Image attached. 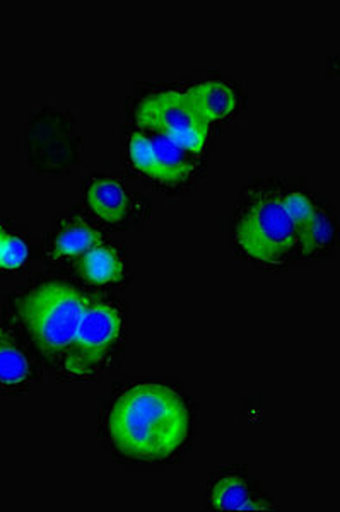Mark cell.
<instances>
[{"label": "cell", "mask_w": 340, "mask_h": 512, "mask_svg": "<svg viewBox=\"0 0 340 512\" xmlns=\"http://www.w3.org/2000/svg\"><path fill=\"white\" fill-rule=\"evenodd\" d=\"M211 504L219 511H258L269 507L258 501L248 483L236 475L219 478L212 485Z\"/></svg>", "instance_id": "10"}, {"label": "cell", "mask_w": 340, "mask_h": 512, "mask_svg": "<svg viewBox=\"0 0 340 512\" xmlns=\"http://www.w3.org/2000/svg\"><path fill=\"white\" fill-rule=\"evenodd\" d=\"M28 256H30V250L24 243V239L9 234L6 243L0 250V268L18 270V268L23 267L24 263L28 262Z\"/></svg>", "instance_id": "15"}, {"label": "cell", "mask_w": 340, "mask_h": 512, "mask_svg": "<svg viewBox=\"0 0 340 512\" xmlns=\"http://www.w3.org/2000/svg\"><path fill=\"white\" fill-rule=\"evenodd\" d=\"M79 274L88 284L93 286H106L115 284L124 277V262L117 250L110 246L98 245L86 255L81 256L77 265Z\"/></svg>", "instance_id": "7"}, {"label": "cell", "mask_w": 340, "mask_h": 512, "mask_svg": "<svg viewBox=\"0 0 340 512\" xmlns=\"http://www.w3.org/2000/svg\"><path fill=\"white\" fill-rule=\"evenodd\" d=\"M190 414L175 390L161 384H137L118 396L106 429L113 448L132 461L158 463L187 441Z\"/></svg>", "instance_id": "1"}, {"label": "cell", "mask_w": 340, "mask_h": 512, "mask_svg": "<svg viewBox=\"0 0 340 512\" xmlns=\"http://www.w3.org/2000/svg\"><path fill=\"white\" fill-rule=\"evenodd\" d=\"M188 93L194 98L202 117L209 123L228 118L238 106L235 91L223 82H204L195 88L188 89Z\"/></svg>", "instance_id": "9"}, {"label": "cell", "mask_w": 340, "mask_h": 512, "mask_svg": "<svg viewBox=\"0 0 340 512\" xmlns=\"http://www.w3.org/2000/svg\"><path fill=\"white\" fill-rule=\"evenodd\" d=\"M7 236H9V234L6 233V229L0 227V250H2V246L6 243Z\"/></svg>", "instance_id": "16"}, {"label": "cell", "mask_w": 340, "mask_h": 512, "mask_svg": "<svg viewBox=\"0 0 340 512\" xmlns=\"http://www.w3.org/2000/svg\"><path fill=\"white\" fill-rule=\"evenodd\" d=\"M91 297L59 280L33 287L18 301L19 318L36 347L48 357L65 354Z\"/></svg>", "instance_id": "2"}, {"label": "cell", "mask_w": 340, "mask_h": 512, "mask_svg": "<svg viewBox=\"0 0 340 512\" xmlns=\"http://www.w3.org/2000/svg\"><path fill=\"white\" fill-rule=\"evenodd\" d=\"M236 241L248 256L265 265H281L298 245L293 222L274 192L257 193L236 221Z\"/></svg>", "instance_id": "3"}, {"label": "cell", "mask_w": 340, "mask_h": 512, "mask_svg": "<svg viewBox=\"0 0 340 512\" xmlns=\"http://www.w3.org/2000/svg\"><path fill=\"white\" fill-rule=\"evenodd\" d=\"M282 207L288 214L289 221L293 222L296 238L310 226L313 217L317 214V205L311 202V198L306 197L305 193H289L282 197Z\"/></svg>", "instance_id": "14"}, {"label": "cell", "mask_w": 340, "mask_h": 512, "mask_svg": "<svg viewBox=\"0 0 340 512\" xmlns=\"http://www.w3.org/2000/svg\"><path fill=\"white\" fill-rule=\"evenodd\" d=\"M129 156L130 163L142 175L166 185H178L187 180L197 166L195 154L151 130L135 132L130 137Z\"/></svg>", "instance_id": "6"}, {"label": "cell", "mask_w": 340, "mask_h": 512, "mask_svg": "<svg viewBox=\"0 0 340 512\" xmlns=\"http://www.w3.org/2000/svg\"><path fill=\"white\" fill-rule=\"evenodd\" d=\"M122 311L105 299H91L79 321L64 367L76 378H91L105 366L122 335Z\"/></svg>", "instance_id": "4"}, {"label": "cell", "mask_w": 340, "mask_h": 512, "mask_svg": "<svg viewBox=\"0 0 340 512\" xmlns=\"http://www.w3.org/2000/svg\"><path fill=\"white\" fill-rule=\"evenodd\" d=\"M30 378V362L11 335L0 332V384L18 388Z\"/></svg>", "instance_id": "12"}, {"label": "cell", "mask_w": 340, "mask_h": 512, "mask_svg": "<svg viewBox=\"0 0 340 512\" xmlns=\"http://www.w3.org/2000/svg\"><path fill=\"white\" fill-rule=\"evenodd\" d=\"M332 224L325 212L318 209L313 217L310 226L306 227L303 233L298 236V243L303 248L305 255H311L315 251L322 250L332 241Z\"/></svg>", "instance_id": "13"}, {"label": "cell", "mask_w": 340, "mask_h": 512, "mask_svg": "<svg viewBox=\"0 0 340 512\" xmlns=\"http://www.w3.org/2000/svg\"><path fill=\"white\" fill-rule=\"evenodd\" d=\"M88 204L103 221L118 222L127 216L129 197L122 183L103 178L89 185Z\"/></svg>", "instance_id": "8"}, {"label": "cell", "mask_w": 340, "mask_h": 512, "mask_svg": "<svg viewBox=\"0 0 340 512\" xmlns=\"http://www.w3.org/2000/svg\"><path fill=\"white\" fill-rule=\"evenodd\" d=\"M100 239V233L86 222H67L53 238V256L64 260L79 258L100 245Z\"/></svg>", "instance_id": "11"}, {"label": "cell", "mask_w": 340, "mask_h": 512, "mask_svg": "<svg viewBox=\"0 0 340 512\" xmlns=\"http://www.w3.org/2000/svg\"><path fill=\"white\" fill-rule=\"evenodd\" d=\"M137 122L195 156L206 149L211 127L188 91H166L144 99L137 111Z\"/></svg>", "instance_id": "5"}]
</instances>
